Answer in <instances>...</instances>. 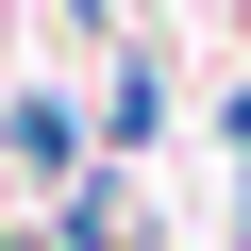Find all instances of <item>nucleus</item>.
I'll list each match as a JSON object with an SVG mask.
<instances>
[{
	"instance_id": "obj_1",
	"label": "nucleus",
	"mask_w": 251,
	"mask_h": 251,
	"mask_svg": "<svg viewBox=\"0 0 251 251\" xmlns=\"http://www.w3.org/2000/svg\"><path fill=\"white\" fill-rule=\"evenodd\" d=\"M0 251H34V234H0Z\"/></svg>"
}]
</instances>
